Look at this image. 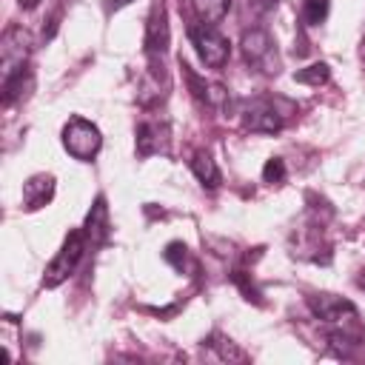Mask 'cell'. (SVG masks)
Returning a JSON list of instances; mask_svg holds the SVG:
<instances>
[{"instance_id": "1", "label": "cell", "mask_w": 365, "mask_h": 365, "mask_svg": "<svg viewBox=\"0 0 365 365\" xmlns=\"http://www.w3.org/2000/svg\"><path fill=\"white\" fill-rule=\"evenodd\" d=\"M285 100H271V97H251L240 103V120L248 131H259V134H277L282 131L288 114L294 108H279Z\"/></svg>"}, {"instance_id": "2", "label": "cell", "mask_w": 365, "mask_h": 365, "mask_svg": "<svg viewBox=\"0 0 365 365\" xmlns=\"http://www.w3.org/2000/svg\"><path fill=\"white\" fill-rule=\"evenodd\" d=\"M240 48H242L245 63H248L254 71H259V74H279L277 40L268 34V29H262V26L245 29V31H242V40H240Z\"/></svg>"}, {"instance_id": "3", "label": "cell", "mask_w": 365, "mask_h": 365, "mask_svg": "<svg viewBox=\"0 0 365 365\" xmlns=\"http://www.w3.org/2000/svg\"><path fill=\"white\" fill-rule=\"evenodd\" d=\"M86 245H88V242H86V234H83V231H68V237L63 240L60 251L54 254V259L48 262V268H46V274H43V285H46V288H57L60 282H66V279L74 274L77 262L83 259Z\"/></svg>"}, {"instance_id": "4", "label": "cell", "mask_w": 365, "mask_h": 365, "mask_svg": "<svg viewBox=\"0 0 365 365\" xmlns=\"http://www.w3.org/2000/svg\"><path fill=\"white\" fill-rule=\"evenodd\" d=\"M103 145V137H100V128L86 120V117H71L66 125H63V148L74 157V160H94L97 151Z\"/></svg>"}, {"instance_id": "5", "label": "cell", "mask_w": 365, "mask_h": 365, "mask_svg": "<svg viewBox=\"0 0 365 365\" xmlns=\"http://www.w3.org/2000/svg\"><path fill=\"white\" fill-rule=\"evenodd\" d=\"M171 43V31H168V14H165V3L154 0L148 20H145V37H143V48L148 54V63L154 71H163V57L168 51Z\"/></svg>"}, {"instance_id": "6", "label": "cell", "mask_w": 365, "mask_h": 365, "mask_svg": "<svg viewBox=\"0 0 365 365\" xmlns=\"http://www.w3.org/2000/svg\"><path fill=\"white\" fill-rule=\"evenodd\" d=\"M188 40L194 46V51L200 54V60L208 68H222L228 60V40L208 23L200 26H188Z\"/></svg>"}, {"instance_id": "7", "label": "cell", "mask_w": 365, "mask_h": 365, "mask_svg": "<svg viewBox=\"0 0 365 365\" xmlns=\"http://www.w3.org/2000/svg\"><path fill=\"white\" fill-rule=\"evenodd\" d=\"M29 54H31L29 34L20 26H9L3 31V40H0V68H3V77H9L17 68L29 66Z\"/></svg>"}, {"instance_id": "8", "label": "cell", "mask_w": 365, "mask_h": 365, "mask_svg": "<svg viewBox=\"0 0 365 365\" xmlns=\"http://www.w3.org/2000/svg\"><path fill=\"white\" fill-rule=\"evenodd\" d=\"M180 68H182V77L188 83V91L194 94L197 103L208 106V108H228L231 106V97H228V88L220 86V83H208L205 77H200L182 57H180Z\"/></svg>"}, {"instance_id": "9", "label": "cell", "mask_w": 365, "mask_h": 365, "mask_svg": "<svg viewBox=\"0 0 365 365\" xmlns=\"http://www.w3.org/2000/svg\"><path fill=\"white\" fill-rule=\"evenodd\" d=\"M308 308L322 322H345V319L356 317V305L345 297H336V294H311Z\"/></svg>"}, {"instance_id": "10", "label": "cell", "mask_w": 365, "mask_h": 365, "mask_svg": "<svg viewBox=\"0 0 365 365\" xmlns=\"http://www.w3.org/2000/svg\"><path fill=\"white\" fill-rule=\"evenodd\" d=\"M165 154L168 151V123L165 120H143L137 125V154L151 157V154Z\"/></svg>"}, {"instance_id": "11", "label": "cell", "mask_w": 365, "mask_h": 365, "mask_svg": "<svg viewBox=\"0 0 365 365\" xmlns=\"http://www.w3.org/2000/svg\"><path fill=\"white\" fill-rule=\"evenodd\" d=\"M83 234H86V242H88L91 248H97V245L106 242V237H108V205H106V197H103V194L94 197V205H91L88 214H86Z\"/></svg>"}, {"instance_id": "12", "label": "cell", "mask_w": 365, "mask_h": 365, "mask_svg": "<svg viewBox=\"0 0 365 365\" xmlns=\"http://www.w3.org/2000/svg\"><path fill=\"white\" fill-rule=\"evenodd\" d=\"M54 197V177L51 174H34L23 182V211H37L48 205Z\"/></svg>"}, {"instance_id": "13", "label": "cell", "mask_w": 365, "mask_h": 365, "mask_svg": "<svg viewBox=\"0 0 365 365\" xmlns=\"http://www.w3.org/2000/svg\"><path fill=\"white\" fill-rule=\"evenodd\" d=\"M31 88H34V74H31V68H29V66L17 68L14 74L3 77V88H0V91H3V106L9 108L14 100L26 97Z\"/></svg>"}, {"instance_id": "14", "label": "cell", "mask_w": 365, "mask_h": 365, "mask_svg": "<svg viewBox=\"0 0 365 365\" xmlns=\"http://www.w3.org/2000/svg\"><path fill=\"white\" fill-rule=\"evenodd\" d=\"M188 165H191V171H194V177L205 185V188H217L220 185V168H217V163H214V157L208 154V151H194L191 154V160H188Z\"/></svg>"}, {"instance_id": "15", "label": "cell", "mask_w": 365, "mask_h": 365, "mask_svg": "<svg viewBox=\"0 0 365 365\" xmlns=\"http://www.w3.org/2000/svg\"><path fill=\"white\" fill-rule=\"evenodd\" d=\"M202 345L205 348H211L220 359H231V362H245L248 359V354L242 351V348H237L225 334H220V331H214L208 339H202Z\"/></svg>"}, {"instance_id": "16", "label": "cell", "mask_w": 365, "mask_h": 365, "mask_svg": "<svg viewBox=\"0 0 365 365\" xmlns=\"http://www.w3.org/2000/svg\"><path fill=\"white\" fill-rule=\"evenodd\" d=\"M191 6H194V14H197L200 23L217 26V23L228 14L231 0H191Z\"/></svg>"}, {"instance_id": "17", "label": "cell", "mask_w": 365, "mask_h": 365, "mask_svg": "<svg viewBox=\"0 0 365 365\" xmlns=\"http://www.w3.org/2000/svg\"><path fill=\"white\" fill-rule=\"evenodd\" d=\"M328 77H331L328 63H311V66H305V68L294 71V80H297V83H305V86H319V83H328Z\"/></svg>"}, {"instance_id": "18", "label": "cell", "mask_w": 365, "mask_h": 365, "mask_svg": "<svg viewBox=\"0 0 365 365\" xmlns=\"http://www.w3.org/2000/svg\"><path fill=\"white\" fill-rule=\"evenodd\" d=\"M163 259H165L171 268H177V271H185V268L191 265V254H188V245H185V242H180V240L168 242V245H165V251H163Z\"/></svg>"}, {"instance_id": "19", "label": "cell", "mask_w": 365, "mask_h": 365, "mask_svg": "<svg viewBox=\"0 0 365 365\" xmlns=\"http://www.w3.org/2000/svg\"><path fill=\"white\" fill-rule=\"evenodd\" d=\"M328 11H331V0H305L302 17L308 26H319L328 20Z\"/></svg>"}, {"instance_id": "20", "label": "cell", "mask_w": 365, "mask_h": 365, "mask_svg": "<svg viewBox=\"0 0 365 365\" xmlns=\"http://www.w3.org/2000/svg\"><path fill=\"white\" fill-rule=\"evenodd\" d=\"M262 180H265L268 185H279V182L285 180V163H282V157H271V160L262 165Z\"/></svg>"}, {"instance_id": "21", "label": "cell", "mask_w": 365, "mask_h": 365, "mask_svg": "<svg viewBox=\"0 0 365 365\" xmlns=\"http://www.w3.org/2000/svg\"><path fill=\"white\" fill-rule=\"evenodd\" d=\"M231 279H234V285L242 291V297H245L248 302H257V305H262V297H259V291L254 288V282L248 279V274H245V271H234V274H231Z\"/></svg>"}, {"instance_id": "22", "label": "cell", "mask_w": 365, "mask_h": 365, "mask_svg": "<svg viewBox=\"0 0 365 365\" xmlns=\"http://www.w3.org/2000/svg\"><path fill=\"white\" fill-rule=\"evenodd\" d=\"M277 3H279V0H251L254 11H259V14H268V11H274V9H277Z\"/></svg>"}, {"instance_id": "23", "label": "cell", "mask_w": 365, "mask_h": 365, "mask_svg": "<svg viewBox=\"0 0 365 365\" xmlns=\"http://www.w3.org/2000/svg\"><path fill=\"white\" fill-rule=\"evenodd\" d=\"M128 3H131V0H108V3H106V11H108V14H111V11H120V9H125Z\"/></svg>"}, {"instance_id": "24", "label": "cell", "mask_w": 365, "mask_h": 365, "mask_svg": "<svg viewBox=\"0 0 365 365\" xmlns=\"http://www.w3.org/2000/svg\"><path fill=\"white\" fill-rule=\"evenodd\" d=\"M17 3H20V6H23V9H34V6H37V3H40V0H17Z\"/></svg>"}, {"instance_id": "25", "label": "cell", "mask_w": 365, "mask_h": 365, "mask_svg": "<svg viewBox=\"0 0 365 365\" xmlns=\"http://www.w3.org/2000/svg\"><path fill=\"white\" fill-rule=\"evenodd\" d=\"M362 57H365V40H362Z\"/></svg>"}]
</instances>
